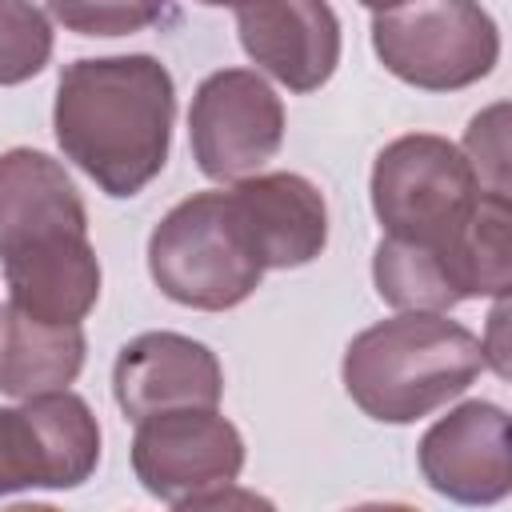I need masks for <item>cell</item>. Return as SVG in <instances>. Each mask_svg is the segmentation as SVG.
<instances>
[{
  "mask_svg": "<svg viewBox=\"0 0 512 512\" xmlns=\"http://www.w3.org/2000/svg\"><path fill=\"white\" fill-rule=\"evenodd\" d=\"M504 104H492L488 112L472 116L468 132H464V160L480 184V192H496L508 196V136H504Z\"/></svg>",
  "mask_w": 512,
  "mask_h": 512,
  "instance_id": "19",
  "label": "cell"
},
{
  "mask_svg": "<svg viewBox=\"0 0 512 512\" xmlns=\"http://www.w3.org/2000/svg\"><path fill=\"white\" fill-rule=\"evenodd\" d=\"M188 140L216 184L256 176L284 144V104L252 68H220L200 80L188 108Z\"/></svg>",
  "mask_w": 512,
  "mask_h": 512,
  "instance_id": "7",
  "label": "cell"
},
{
  "mask_svg": "<svg viewBox=\"0 0 512 512\" xmlns=\"http://www.w3.org/2000/svg\"><path fill=\"white\" fill-rule=\"evenodd\" d=\"M168 0H48V12L76 36H132L164 16Z\"/></svg>",
  "mask_w": 512,
  "mask_h": 512,
  "instance_id": "18",
  "label": "cell"
},
{
  "mask_svg": "<svg viewBox=\"0 0 512 512\" xmlns=\"http://www.w3.org/2000/svg\"><path fill=\"white\" fill-rule=\"evenodd\" d=\"M364 8H372V12H384V8H392V4H400V0H360Z\"/></svg>",
  "mask_w": 512,
  "mask_h": 512,
  "instance_id": "21",
  "label": "cell"
},
{
  "mask_svg": "<svg viewBox=\"0 0 512 512\" xmlns=\"http://www.w3.org/2000/svg\"><path fill=\"white\" fill-rule=\"evenodd\" d=\"M52 60V24L32 0H0V88L40 76Z\"/></svg>",
  "mask_w": 512,
  "mask_h": 512,
  "instance_id": "17",
  "label": "cell"
},
{
  "mask_svg": "<svg viewBox=\"0 0 512 512\" xmlns=\"http://www.w3.org/2000/svg\"><path fill=\"white\" fill-rule=\"evenodd\" d=\"M372 48L396 80L456 92L496 68L500 32L480 0H400L372 16Z\"/></svg>",
  "mask_w": 512,
  "mask_h": 512,
  "instance_id": "6",
  "label": "cell"
},
{
  "mask_svg": "<svg viewBox=\"0 0 512 512\" xmlns=\"http://www.w3.org/2000/svg\"><path fill=\"white\" fill-rule=\"evenodd\" d=\"M240 48L288 92H316L340 64V20L328 0L236 4Z\"/></svg>",
  "mask_w": 512,
  "mask_h": 512,
  "instance_id": "13",
  "label": "cell"
},
{
  "mask_svg": "<svg viewBox=\"0 0 512 512\" xmlns=\"http://www.w3.org/2000/svg\"><path fill=\"white\" fill-rule=\"evenodd\" d=\"M484 372L480 336L440 312L388 316L344 348V392L380 424H412L456 400Z\"/></svg>",
  "mask_w": 512,
  "mask_h": 512,
  "instance_id": "3",
  "label": "cell"
},
{
  "mask_svg": "<svg viewBox=\"0 0 512 512\" xmlns=\"http://www.w3.org/2000/svg\"><path fill=\"white\" fill-rule=\"evenodd\" d=\"M508 224H512L508 196L484 192L472 220L460 232V268H464L468 296H492V300L508 296V288H512Z\"/></svg>",
  "mask_w": 512,
  "mask_h": 512,
  "instance_id": "16",
  "label": "cell"
},
{
  "mask_svg": "<svg viewBox=\"0 0 512 512\" xmlns=\"http://www.w3.org/2000/svg\"><path fill=\"white\" fill-rule=\"evenodd\" d=\"M172 120L176 84L156 56H84L56 80V144L116 200L136 196L160 176Z\"/></svg>",
  "mask_w": 512,
  "mask_h": 512,
  "instance_id": "1",
  "label": "cell"
},
{
  "mask_svg": "<svg viewBox=\"0 0 512 512\" xmlns=\"http://www.w3.org/2000/svg\"><path fill=\"white\" fill-rule=\"evenodd\" d=\"M84 328L0 304V392L12 400L68 388L84 368Z\"/></svg>",
  "mask_w": 512,
  "mask_h": 512,
  "instance_id": "14",
  "label": "cell"
},
{
  "mask_svg": "<svg viewBox=\"0 0 512 512\" xmlns=\"http://www.w3.org/2000/svg\"><path fill=\"white\" fill-rule=\"evenodd\" d=\"M0 268L12 304L40 320L80 324L100 300L88 208L48 152L8 148L0 156Z\"/></svg>",
  "mask_w": 512,
  "mask_h": 512,
  "instance_id": "2",
  "label": "cell"
},
{
  "mask_svg": "<svg viewBox=\"0 0 512 512\" xmlns=\"http://www.w3.org/2000/svg\"><path fill=\"white\" fill-rule=\"evenodd\" d=\"M420 476L456 504H496L512 488L508 412L492 400H464L440 416L416 448Z\"/></svg>",
  "mask_w": 512,
  "mask_h": 512,
  "instance_id": "10",
  "label": "cell"
},
{
  "mask_svg": "<svg viewBox=\"0 0 512 512\" xmlns=\"http://www.w3.org/2000/svg\"><path fill=\"white\" fill-rule=\"evenodd\" d=\"M196 4H208V8H224V4H244V0H196Z\"/></svg>",
  "mask_w": 512,
  "mask_h": 512,
  "instance_id": "22",
  "label": "cell"
},
{
  "mask_svg": "<svg viewBox=\"0 0 512 512\" xmlns=\"http://www.w3.org/2000/svg\"><path fill=\"white\" fill-rule=\"evenodd\" d=\"M112 396L136 424L176 408H216L224 396V372L208 344L180 332H140L112 364Z\"/></svg>",
  "mask_w": 512,
  "mask_h": 512,
  "instance_id": "12",
  "label": "cell"
},
{
  "mask_svg": "<svg viewBox=\"0 0 512 512\" xmlns=\"http://www.w3.org/2000/svg\"><path fill=\"white\" fill-rule=\"evenodd\" d=\"M244 468V436L216 408H176L136 420L132 472L148 496L192 508L216 488L236 484Z\"/></svg>",
  "mask_w": 512,
  "mask_h": 512,
  "instance_id": "8",
  "label": "cell"
},
{
  "mask_svg": "<svg viewBox=\"0 0 512 512\" xmlns=\"http://www.w3.org/2000/svg\"><path fill=\"white\" fill-rule=\"evenodd\" d=\"M504 328H508V296H496V308L488 316V336H480L484 364H492L496 376H508V340H504Z\"/></svg>",
  "mask_w": 512,
  "mask_h": 512,
  "instance_id": "20",
  "label": "cell"
},
{
  "mask_svg": "<svg viewBox=\"0 0 512 512\" xmlns=\"http://www.w3.org/2000/svg\"><path fill=\"white\" fill-rule=\"evenodd\" d=\"M372 280L396 312H448L468 300L460 272V236L448 248L384 236L372 252Z\"/></svg>",
  "mask_w": 512,
  "mask_h": 512,
  "instance_id": "15",
  "label": "cell"
},
{
  "mask_svg": "<svg viewBox=\"0 0 512 512\" xmlns=\"http://www.w3.org/2000/svg\"><path fill=\"white\" fill-rule=\"evenodd\" d=\"M228 220L248 256L268 268L312 264L328 244V204L320 188L296 172H256L224 192Z\"/></svg>",
  "mask_w": 512,
  "mask_h": 512,
  "instance_id": "11",
  "label": "cell"
},
{
  "mask_svg": "<svg viewBox=\"0 0 512 512\" xmlns=\"http://www.w3.org/2000/svg\"><path fill=\"white\" fill-rule=\"evenodd\" d=\"M148 272L168 300L200 312H228L264 280L228 220L224 192H192L152 228Z\"/></svg>",
  "mask_w": 512,
  "mask_h": 512,
  "instance_id": "5",
  "label": "cell"
},
{
  "mask_svg": "<svg viewBox=\"0 0 512 512\" xmlns=\"http://www.w3.org/2000/svg\"><path fill=\"white\" fill-rule=\"evenodd\" d=\"M100 464V424L84 396L60 388L0 408V496L80 488Z\"/></svg>",
  "mask_w": 512,
  "mask_h": 512,
  "instance_id": "9",
  "label": "cell"
},
{
  "mask_svg": "<svg viewBox=\"0 0 512 512\" xmlns=\"http://www.w3.org/2000/svg\"><path fill=\"white\" fill-rule=\"evenodd\" d=\"M480 196L464 152L432 132L396 136L372 164V212L396 240L448 248L472 220Z\"/></svg>",
  "mask_w": 512,
  "mask_h": 512,
  "instance_id": "4",
  "label": "cell"
}]
</instances>
